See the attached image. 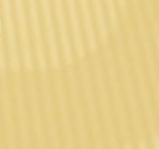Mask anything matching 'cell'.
Segmentation results:
<instances>
[]
</instances>
